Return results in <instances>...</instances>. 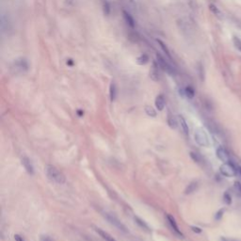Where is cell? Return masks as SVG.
Here are the masks:
<instances>
[{"label": "cell", "instance_id": "52a82bcc", "mask_svg": "<svg viewBox=\"0 0 241 241\" xmlns=\"http://www.w3.org/2000/svg\"><path fill=\"white\" fill-rule=\"evenodd\" d=\"M217 156L220 160H221L224 163H231V156L229 153L222 147L217 149Z\"/></svg>", "mask_w": 241, "mask_h": 241}, {"label": "cell", "instance_id": "5b68a950", "mask_svg": "<svg viewBox=\"0 0 241 241\" xmlns=\"http://www.w3.org/2000/svg\"><path fill=\"white\" fill-rule=\"evenodd\" d=\"M156 59H157V60H156V61H157V65H158L162 70H164L165 72H167V73H170V74H174L175 70H174V68L170 64L168 61L165 60L160 55H157V56H156Z\"/></svg>", "mask_w": 241, "mask_h": 241}, {"label": "cell", "instance_id": "30bf717a", "mask_svg": "<svg viewBox=\"0 0 241 241\" xmlns=\"http://www.w3.org/2000/svg\"><path fill=\"white\" fill-rule=\"evenodd\" d=\"M94 229H95L96 233H97L98 235H100V236L102 237L103 239H105V240H107V241H117V240H116L115 238H114L112 235H110L108 233L103 231L102 229H100V228L94 227Z\"/></svg>", "mask_w": 241, "mask_h": 241}, {"label": "cell", "instance_id": "ba28073f", "mask_svg": "<svg viewBox=\"0 0 241 241\" xmlns=\"http://www.w3.org/2000/svg\"><path fill=\"white\" fill-rule=\"evenodd\" d=\"M167 220H168V222H169L170 226L171 227V229L175 232V234H176L177 235L181 236V237H184V235H183L182 232L180 231L178 225H177V223H176V220H175V219L172 217V216L167 215Z\"/></svg>", "mask_w": 241, "mask_h": 241}, {"label": "cell", "instance_id": "2e32d148", "mask_svg": "<svg viewBox=\"0 0 241 241\" xmlns=\"http://www.w3.org/2000/svg\"><path fill=\"white\" fill-rule=\"evenodd\" d=\"M109 96H110L111 102H113V101L116 99V96H117V88H116V85L114 84V83H111V85H110V88H109Z\"/></svg>", "mask_w": 241, "mask_h": 241}, {"label": "cell", "instance_id": "d6986e66", "mask_svg": "<svg viewBox=\"0 0 241 241\" xmlns=\"http://www.w3.org/2000/svg\"><path fill=\"white\" fill-rule=\"evenodd\" d=\"M157 68H158V65H157V67L154 66L153 70H152V71H151V73H150V75H151L152 79H154L155 81H157V80H159V73H158V70H157Z\"/></svg>", "mask_w": 241, "mask_h": 241}, {"label": "cell", "instance_id": "d4e9b609", "mask_svg": "<svg viewBox=\"0 0 241 241\" xmlns=\"http://www.w3.org/2000/svg\"><path fill=\"white\" fill-rule=\"evenodd\" d=\"M233 42H234V44H235V48L238 50V51L241 52V40L239 39V38L234 36V38H233Z\"/></svg>", "mask_w": 241, "mask_h": 241}, {"label": "cell", "instance_id": "484cf974", "mask_svg": "<svg viewBox=\"0 0 241 241\" xmlns=\"http://www.w3.org/2000/svg\"><path fill=\"white\" fill-rule=\"evenodd\" d=\"M223 201L226 205H231L232 204V197L230 195V193L228 192H225L224 195H223Z\"/></svg>", "mask_w": 241, "mask_h": 241}, {"label": "cell", "instance_id": "d590c367", "mask_svg": "<svg viewBox=\"0 0 241 241\" xmlns=\"http://www.w3.org/2000/svg\"><path fill=\"white\" fill-rule=\"evenodd\" d=\"M77 113H78V115H79V116H82L83 114H84V112H82V111H80V110H78Z\"/></svg>", "mask_w": 241, "mask_h": 241}, {"label": "cell", "instance_id": "83f0119b", "mask_svg": "<svg viewBox=\"0 0 241 241\" xmlns=\"http://www.w3.org/2000/svg\"><path fill=\"white\" fill-rule=\"evenodd\" d=\"M104 12H105V14L108 15L110 13V7H109V4L107 1H105L104 2Z\"/></svg>", "mask_w": 241, "mask_h": 241}, {"label": "cell", "instance_id": "1f68e13d", "mask_svg": "<svg viewBox=\"0 0 241 241\" xmlns=\"http://www.w3.org/2000/svg\"><path fill=\"white\" fill-rule=\"evenodd\" d=\"M222 215H223V210L221 209V210H220L217 213V215H216V220H220V218L222 217Z\"/></svg>", "mask_w": 241, "mask_h": 241}, {"label": "cell", "instance_id": "4fadbf2b", "mask_svg": "<svg viewBox=\"0 0 241 241\" xmlns=\"http://www.w3.org/2000/svg\"><path fill=\"white\" fill-rule=\"evenodd\" d=\"M197 188H198V182H191L186 186V188L185 190V193L186 194H191L195 191Z\"/></svg>", "mask_w": 241, "mask_h": 241}, {"label": "cell", "instance_id": "cb8c5ba5", "mask_svg": "<svg viewBox=\"0 0 241 241\" xmlns=\"http://www.w3.org/2000/svg\"><path fill=\"white\" fill-rule=\"evenodd\" d=\"M234 188H235V193L241 197V183L239 181H235V184H234Z\"/></svg>", "mask_w": 241, "mask_h": 241}, {"label": "cell", "instance_id": "277c9868", "mask_svg": "<svg viewBox=\"0 0 241 241\" xmlns=\"http://www.w3.org/2000/svg\"><path fill=\"white\" fill-rule=\"evenodd\" d=\"M220 171L226 177H233L236 174V170L232 165V163H223L220 167Z\"/></svg>", "mask_w": 241, "mask_h": 241}, {"label": "cell", "instance_id": "4dcf8cb0", "mask_svg": "<svg viewBox=\"0 0 241 241\" xmlns=\"http://www.w3.org/2000/svg\"><path fill=\"white\" fill-rule=\"evenodd\" d=\"M40 240H41V241H54V240H53L51 237H50L49 235H41Z\"/></svg>", "mask_w": 241, "mask_h": 241}, {"label": "cell", "instance_id": "ffe728a7", "mask_svg": "<svg viewBox=\"0 0 241 241\" xmlns=\"http://www.w3.org/2000/svg\"><path fill=\"white\" fill-rule=\"evenodd\" d=\"M207 126L208 128L213 132V133H216V134H220V129H219V126L216 124L215 122H208L207 123Z\"/></svg>", "mask_w": 241, "mask_h": 241}, {"label": "cell", "instance_id": "ac0fdd59", "mask_svg": "<svg viewBox=\"0 0 241 241\" xmlns=\"http://www.w3.org/2000/svg\"><path fill=\"white\" fill-rule=\"evenodd\" d=\"M149 61V57L146 54H142L137 58V63L139 65H145Z\"/></svg>", "mask_w": 241, "mask_h": 241}, {"label": "cell", "instance_id": "7402d4cb", "mask_svg": "<svg viewBox=\"0 0 241 241\" xmlns=\"http://www.w3.org/2000/svg\"><path fill=\"white\" fill-rule=\"evenodd\" d=\"M145 112L147 113V115L150 117H156V111L150 106H146L145 107Z\"/></svg>", "mask_w": 241, "mask_h": 241}, {"label": "cell", "instance_id": "4316f807", "mask_svg": "<svg viewBox=\"0 0 241 241\" xmlns=\"http://www.w3.org/2000/svg\"><path fill=\"white\" fill-rule=\"evenodd\" d=\"M190 156H191V158H192L195 162H197V163L201 162V156L199 154H197V153L191 152V153H190Z\"/></svg>", "mask_w": 241, "mask_h": 241}, {"label": "cell", "instance_id": "7a4b0ae2", "mask_svg": "<svg viewBox=\"0 0 241 241\" xmlns=\"http://www.w3.org/2000/svg\"><path fill=\"white\" fill-rule=\"evenodd\" d=\"M194 137H195V141L200 146L207 147L210 145V141H209V137L207 136V133L202 128H197L195 130Z\"/></svg>", "mask_w": 241, "mask_h": 241}, {"label": "cell", "instance_id": "d6a6232c", "mask_svg": "<svg viewBox=\"0 0 241 241\" xmlns=\"http://www.w3.org/2000/svg\"><path fill=\"white\" fill-rule=\"evenodd\" d=\"M191 229H192L193 232H195V233H197V234L201 233V228H198V227H195V226H191Z\"/></svg>", "mask_w": 241, "mask_h": 241}, {"label": "cell", "instance_id": "6da1fadb", "mask_svg": "<svg viewBox=\"0 0 241 241\" xmlns=\"http://www.w3.org/2000/svg\"><path fill=\"white\" fill-rule=\"evenodd\" d=\"M44 170H45L46 176L48 177L49 180H51L52 182L58 185H63L65 183L66 178L64 174L61 171H59L56 167L52 166V165H46Z\"/></svg>", "mask_w": 241, "mask_h": 241}, {"label": "cell", "instance_id": "3957f363", "mask_svg": "<svg viewBox=\"0 0 241 241\" xmlns=\"http://www.w3.org/2000/svg\"><path fill=\"white\" fill-rule=\"evenodd\" d=\"M103 216H104V218L110 223L112 224L113 226H115L117 229H119L120 231L122 232H124V233H127V228H126L116 217H114L113 215L109 214V213H103Z\"/></svg>", "mask_w": 241, "mask_h": 241}, {"label": "cell", "instance_id": "e0dca14e", "mask_svg": "<svg viewBox=\"0 0 241 241\" xmlns=\"http://www.w3.org/2000/svg\"><path fill=\"white\" fill-rule=\"evenodd\" d=\"M135 220H136V223L137 224V225H139L141 226L142 229H144V230H147V231H151V229H150V227H149V225L144 221V220H142L141 218H138V217H135Z\"/></svg>", "mask_w": 241, "mask_h": 241}, {"label": "cell", "instance_id": "9c48e42d", "mask_svg": "<svg viewBox=\"0 0 241 241\" xmlns=\"http://www.w3.org/2000/svg\"><path fill=\"white\" fill-rule=\"evenodd\" d=\"M22 164L24 168L26 169V171L29 173V174H34V168H33V165L30 161V159L27 156H23L22 157Z\"/></svg>", "mask_w": 241, "mask_h": 241}, {"label": "cell", "instance_id": "f546056e", "mask_svg": "<svg viewBox=\"0 0 241 241\" xmlns=\"http://www.w3.org/2000/svg\"><path fill=\"white\" fill-rule=\"evenodd\" d=\"M199 74H200L201 79L204 81V79H205V73H204V68H202L201 65L199 66Z\"/></svg>", "mask_w": 241, "mask_h": 241}, {"label": "cell", "instance_id": "8fae6325", "mask_svg": "<svg viewBox=\"0 0 241 241\" xmlns=\"http://www.w3.org/2000/svg\"><path fill=\"white\" fill-rule=\"evenodd\" d=\"M122 15H123V19H124L125 23L127 24L130 28H134L135 26H136V23H135V20H134V18L132 17V15H131L130 13H128L127 11H125V10L122 11Z\"/></svg>", "mask_w": 241, "mask_h": 241}, {"label": "cell", "instance_id": "836d02e7", "mask_svg": "<svg viewBox=\"0 0 241 241\" xmlns=\"http://www.w3.org/2000/svg\"><path fill=\"white\" fill-rule=\"evenodd\" d=\"M221 241H239V240H236V239H232V238H229V237H221L220 239Z\"/></svg>", "mask_w": 241, "mask_h": 241}, {"label": "cell", "instance_id": "e575fe53", "mask_svg": "<svg viewBox=\"0 0 241 241\" xmlns=\"http://www.w3.org/2000/svg\"><path fill=\"white\" fill-rule=\"evenodd\" d=\"M14 239H15V241H24L23 239V237L21 235H14Z\"/></svg>", "mask_w": 241, "mask_h": 241}, {"label": "cell", "instance_id": "7c38bea8", "mask_svg": "<svg viewBox=\"0 0 241 241\" xmlns=\"http://www.w3.org/2000/svg\"><path fill=\"white\" fill-rule=\"evenodd\" d=\"M165 105H166V102H165V98L162 94L158 95L156 99V107L159 111H162L165 107Z\"/></svg>", "mask_w": 241, "mask_h": 241}, {"label": "cell", "instance_id": "8992f818", "mask_svg": "<svg viewBox=\"0 0 241 241\" xmlns=\"http://www.w3.org/2000/svg\"><path fill=\"white\" fill-rule=\"evenodd\" d=\"M13 67L16 71H19V72H26L28 70V61L21 58H18L16 59L14 62H13Z\"/></svg>", "mask_w": 241, "mask_h": 241}, {"label": "cell", "instance_id": "44dd1931", "mask_svg": "<svg viewBox=\"0 0 241 241\" xmlns=\"http://www.w3.org/2000/svg\"><path fill=\"white\" fill-rule=\"evenodd\" d=\"M168 123H169V125L171 126V128H176L177 127V122H176L174 116L171 115V114H169V117H168Z\"/></svg>", "mask_w": 241, "mask_h": 241}, {"label": "cell", "instance_id": "603a6c76", "mask_svg": "<svg viewBox=\"0 0 241 241\" xmlns=\"http://www.w3.org/2000/svg\"><path fill=\"white\" fill-rule=\"evenodd\" d=\"M157 43L160 44V47H161V49L163 50L164 51V53L166 54L170 58H171V54H170V51H169V49H168V47L166 46V44H165L162 41H160V40H157Z\"/></svg>", "mask_w": 241, "mask_h": 241}, {"label": "cell", "instance_id": "9a60e30c", "mask_svg": "<svg viewBox=\"0 0 241 241\" xmlns=\"http://www.w3.org/2000/svg\"><path fill=\"white\" fill-rule=\"evenodd\" d=\"M178 121H179V123L181 124V127L184 131V133L186 135H188V132H189V129H188V125L186 122V120L184 119L183 116H179L178 117Z\"/></svg>", "mask_w": 241, "mask_h": 241}, {"label": "cell", "instance_id": "f1b7e54d", "mask_svg": "<svg viewBox=\"0 0 241 241\" xmlns=\"http://www.w3.org/2000/svg\"><path fill=\"white\" fill-rule=\"evenodd\" d=\"M210 9H211V10L213 11V13H215L216 15H218V16H219V15L220 14V10L218 9V8H217V7H216L215 5H212V4H211V5H210Z\"/></svg>", "mask_w": 241, "mask_h": 241}, {"label": "cell", "instance_id": "74e56055", "mask_svg": "<svg viewBox=\"0 0 241 241\" xmlns=\"http://www.w3.org/2000/svg\"><path fill=\"white\" fill-rule=\"evenodd\" d=\"M240 28H241V26H240Z\"/></svg>", "mask_w": 241, "mask_h": 241}, {"label": "cell", "instance_id": "8d00e7d4", "mask_svg": "<svg viewBox=\"0 0 241 241\" xmlns=\"http://www.w3.org/2000/svg\"><path fill=\"white\" fill-rule=\"evenodd\" d=\"M237 171H238V172H239V174H240V176H241V168H240V167H239V168H238V170H237Z\"/></svg>", "mask_w": 241, "mask_h": 241}, {"label": "cell", "instance_id": "5bb4252c", "mask_svg": "<svg viewBox=\"0 0 241 241\" xmlns=\"http://www.w3.org/2000/svg\"><path fill=\"white\" fill-rule=\"evenodd\" d=\"M184 94L189 98V99H192L194 96H195V91H194V88L192 87H190V86H187L185 88V90H184Z\"/></svg>", "mask_w": 241, "mask_h": 241}]
</instances>
